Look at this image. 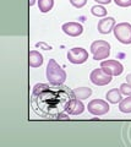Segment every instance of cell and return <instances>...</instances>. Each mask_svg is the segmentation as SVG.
Returning <instances> with one entry per match:
<instances>
[{"label":"cell","mask_w":131,"mask_h":147,"mask_svg":"<svg viewBox=\"0 0 131 147\" xmlns=\"http://www.w3.org/2000/svg\"><path fill=\"white\" fill-rule=\"evenodd\" d=\"M28 4H30V6H33L36 4V0H28Z\"/></svg>","instance_id":"23"},{"label":"cell","mask_w":131,"mask_h":147,"mask_svg":"<svg viewBox=\"0 0 131 147\" xmlns=\"http://www.w3.org/2000/svg\"><path fill=\"white\" fill-rule=\"evenodd\" d=\"M126 82H128L129 85H131V74H129V75L126 76Z\"/></svg>","instance_id":"22"},{"label":"cell","mask_w":131,"mask_h":147,"mask_svg":"<svg viewBox=\"0 0 131 147\" xmlns=\"http://www.w3.org/2000/svg\"><path fill=\"white\" fill-rule=\"evenodd\" d=\"M65 112L69 114V115H80V114H82L85 112V104L82 103L81 99H77L74 97L66 104Z\"/></svg>","instance_id":"10"},{"label":"cell","mask_w":131,"mask_h":147,"mask_svg":"<svg viewBox=\"0 0 131 147\" xmlns=\"http://www.w3.org/2000/svg\"><path fill=\"white\" fill-rule=\"evenodd\" d=\"M89 80H91L92 84L96 85V86H105V85L112 82L113 76L109 75V74H107L102 67H99V69H94V70L91 72Z\"/></svg>","instance_id":"6"},{"label":"cell","mask_w":131,"mask_h":147,"mask_svg":"<svg viewBox=\"0 0 131 147\" xmlns=\"http://www.w3.org/2000/svg\"><path fill=\"white\" fill-rule=\"evenodd\" d=\"M116 25L115 22V18L114 17H103L102 20L98 21V25H97V30L101 34H109L110 32L114 30V27Z\"/></svg>","instance_id":"9"},{"label":"cell","mask_w":131,"mask_h":147,"mask_svg":"<svg viewBox=\"0 0 131 147\" xmlns=\"http://www.w3.org/2000/svg\"><path fill=\"white\" fill-rule=\"evenodd\" d=\"M105 98L112 104H118L123 99V93L120 92V88H112L110 91L107 92Z\"/></svg>","instance_id":"13"},{"label":"cell","mask_w":131,"mask_h":147,"mask_svg":"<svg viewBox=\"0 0 131 147\" xmlns=\"http://www.w3.org/2000/svg\"><path fill=\"white\" fill-rule=\"evenodd\" d=\"M70 4L76 9H81L87 4V0H70Z\"/></svg>","instance_id":"19"},{"label":"cell","mask_w":131,"mask_h":147,"mask_svg":"<svg viewBox=\"0 0 131 147\" xmlns=\"http://www.w3.org/2000/svg\"><path fill=\"white\" fill-rule=\"evenodd\" d=\"M91 12H92L93 16H97V17H104V16H107L105 7L103 5H99V4L91 7Z\"/></svg>","instance_id":"17"},{"label":"cell","mask_w":131,"mask_h":147,"mask_svg":"<svg viewBox=\"0 0 131 147\" xmlns=\"http://www.w3.org/2000/svg\"><path fill=\"white\" fill-rule=\"evenodd\" d=\"M119 110L125 114L131 113V96H126V98L121 99V102L119 103Z\"/></svg>","instance_id":"16"},{"label":"cell","mask_w":131,"mask_h":147,"mask_svg":"<svg viewBox=\"0 0 131 147\" xmlns=\"http://www.w3.org/2000/svg\"><path fill=\"white\" fill-rule=\"evenodd\" d=\"M74 98L72 91L66 86H49L37 84L31 94V107L36 114L43 118L56 119L65 107Z\"/></svg>","instance_id":"1"},{"label":"cell","mask_w":131,"mask_h":147,"mask_svg":"<svg viewBox=\"0 0 131 147\" xmlns=\"http://www.w3.org/2000/svg\"><path fill=\"white\" fill-rule=\"evenodd\" d=\"M96 3H98L99 5H109L112 3V0H94Z\"/></svg>","instance_id":"21"},{"label":"cell","mask_w":131,"mask_h":147,"mask_svg":"<svg viewBox=\"0 0 131 147\" xmlns=\"http://www.w3.org/2000/svg\"><path fill=\"white\" fill-rule=\"evenodd\" d=\"M28 65L31 67H39L43 65V55L37 50H31L28 53Z\"/></svg>","instance_id":"12"},{"label":"cell","mask_w":131,"mask_h":147,"mask_svg":"<svg viewBox=\"0 0 131 147\" xmlns=\"http://www.w3.org/2000/svg\"><path fill=\"white\" fill-rule=\"evenodd\" d=\"M114 3L120 7H129V6H131V0H114Z\"/></svg>","instance_id":"20"},{"label":"cell","mask_w":131,"mask_h":147,"mask_svg":"<svg viewBox=\"0 0 131 147\" xmlns=\"http://www.w3.org/2000/svg\"><path fill=\"white\" fill-rule=\"evenodd\" d=\"M91 53L93 54V59L101 61L103 59H108L110 55V44L105 40L98 39L91 44Z\"/></svg>","instance_id":"3"},{"label":"cell","mask_w":131,"mask_h":147,"mask_svg":"<svg viewBox=\"0 0 131 147\" xmlns=\"http://www.w3.org/2000/svg\"><path fill=\"white\" fill-rule=\"evenodd\" d=\"M101 67L104 70L107 74L112 76H120L124 71L123 64L118 60H113V59H107V60H102Z\"/></svg>","instance_id":"7"},{"label":"cell","mask_w":131,"mask_h":147,"mask_svg":"<svg viewBox=\"0 0 131 147\" xmlns=\"http://www.w3.org/2000/svg\"><path fill=\"white\" fill-rule=\"evenodd\" d=\"M87 109L93 115L101 117V115H104V114L109 113L110 107H109V104H108V100L105 102V100H103V99H92L91 102L88 103Z\"/></svg>","instance_id":"5"},{"label":"cell","mask_w":131,"mask_h":147,"mask_svg":"<svg viewBox=\"0 0 131 147\" xmlns=\"http://www.w3.org/2000/svg\"><path fill=\"white\" fill-rule=\"evenodd\" d=\"M47 80L49 81L50 85L54 86H60L65 82L66 80V72L59 64H58L54 59H49V63L47 65L46 70Z\"/></svg>","instance_id":"2"},{"label":"cell","mask_w":131,"mask_h":147,"mask_svg":"<svg viewBox=\"0 0 131 147\" xmlns=\"http://www.w3.org/2000/svg\"><path fill=\"white\" fill-rule=\"evenodd\" d=\"M61 30L65 34L70 37H79L82 34L83 26L79 24V22H66V24L61 26Z\"/></svg>","instance_id":"11"},{"label":"cell","mask_w":131,"mask_h":147,"mask_svg":"<svg viewBox=\"0 0 131 147\" xmlns=\"http://www.w3.org/2000/svg\"><path fill=\"white\" fill-rule=\"evenodd\" d=\"M67 59L71 64H83L85 61H87L88 59V52L81 47H75L71 48L67 52Z\"/></svg>","instance_id":"8"},{"label":"cell","mask_w":131,"mask_h":147,"mask_svg":"<svg viewBox=\"0 0 131 147\" xmlns=\"http://www.w3.org/2000/svg\"><path fill=\"white\" fill-rule=\"evenodd\" d=\"M115 38L123 44H131V25L129 22H120L115 25L114 30Z\"/></svg>","instance_id":"4"},{"label":"cell","mask_w":131,"mask_h":147,"mask_svg":"<svg viewBox=\"0 0 131 147\" xmlns=\"http://www.w3.org/2000/svg\"><path fill=\"white\" fill-rule=\"evenodd\" d=\"M54 0H38V9L40 12L47 13L53 9Z\"/></svg>","instance_id":"15"},{"label":"cell","mask_w":131,"mask_h":147,"mask_svg":"<svg viewBox=\"0 0 131 147\" xmlns=\"http://www.w3.org/2000/svg\"><path fill=\"white\" fill-rule=\"evenodd\" d=\"M72 93H74V97L77 98V99H87L91 97L92 94V90L89 87H77V88L72 90Z\"/></svg>","instance_id":"14"},{"label":"cell","mask_w":131,"mask_h":147,"mask_svg":"<svg viewBox=\"0 0 131 147\" xmlns=\"http://www.w3.org/2000/svg\"><path fill=\"white\" fill-rule=\"evenodd\" d=\"M119 88H120V92L124 96H131V85H129L128 82H125V84H121Z\"/></svg>","instance_id":"18"}]
</instances>
